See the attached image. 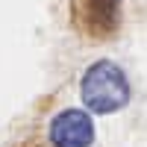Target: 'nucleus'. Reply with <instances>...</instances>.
<instances>
[{
    "instance_id": "1",
    "label": "nucleus",
    "mask_w": 147,
    "mask_h": 147,
    "mask_svg": "<svg viewBox=\"0 0 147 147\" xmlns=\"http://www.w3.org/2000/svg\"><path fill=\"white\" fill-rule=\"evenodd\" d=\"M80 94H82V103L88 106L91 112H97V115L118 112V109H124L127 100H129L127 74L121 71L115 62L100 59V62H94L88 71L82 74Z\"/></svg>"
},
{
    "instance_id": "2",
    "label": "nucleus",
    "mask_w": 147,
    "mask_h": 147,
    "mask_svg": "<svg viewBox=\"0 0 147 147\" xmlns=\"http://www.w3.org/2000/svg\"><path fill=\"white\" fill-rule=\"evenodd\" d=\"M77 27L91 38H112L121 27V0H77Z\"/></svg>"
},
{
    "instance_id": "3",
    "label": "nucleus",
    "mask_w": 147,
    "mask_h": 147,
    "mask_svg": "<svg viewBox=\"0 0 147 147\" xmlns=\"http://www.w3.org/2000/svg\"><path fill=\"white\" fill-rule=\"evenodd\" d=\"M50 141L53 147H91L94 124L82 109H65L50 121Z\"/></svg>"
}]
</instances>
